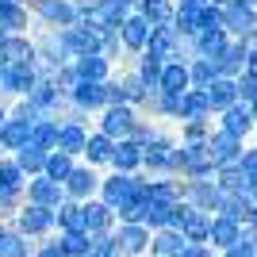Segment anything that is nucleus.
Listing matches in <instances>:
<instances>
[{"instance_id":"6e6d98bb","label":"nucleus","mask_w":257,"mask_h":257,"mask_svg":"<svg viewBox=\"0 0 257 257\" xmlns=\"http://www.w3.org/2000/svg\"><path fill=\"white\" fill-rule=\"evenodd\" d=\"M8 123V100H0V127Z\"/></svg>"},{"instance_id":"0e129e2a","label":"nucleus","mask_w":257,"mask_h":257,"mask_svg":"<svg viewBox=\"0 0 257 257\" xmlns=\"http://www.w3.org/2000/svg\"><path fill=\"white\" fill-rule=\"evenodd\" d=\"M253 142H257V127H253Z\"/></svg>"},{"instance_id":"473e14b6","label":"nucleus","mask_w":257,"mask_h":257,"mask_svg":"<svg viewBox=\"0 0 257 257\" xmlns=\"http://www.w3.org/2000/svg\"><path fill=\"white\" fill-rule=\"evenodd\" d=\"M192 119H215L204 88H188L181 96V115H177V123H192Z\"/></svg>"},{"instance_id":"4be33fe9","label":"nucleus","mask_w":257,"mask_h":257,"mask_svg":"<svg viewBox=\"0 0 257 257\" xmlns=\"http://www.w3.org/2000/svg\"><path fill=\"white\" fill-rule=\"evenodd\" d=\"M31 131H35V123H27V119H16L8 111V123L0 127V154H16V150H23L27 142H31Z\"/></svg>"},{"instance_id":"09e8293b","label":"nucleus","mask_w":257,"mask_h":257,"mask_svg":"<svg viewBox=\"0 0 257 257\" xmlns=\"http://www.w3.org/2000/svg\"><path fill=\"white\" fill-rule=\"evenodd\" d=\"M31 257H65V253H62V246H58L54 238H46V242H39V246H35Z\"/></svg>"},{"instance_id":"864d4df0","label":"nucleus","mask_w":257,"mask_h":257,"mask_svg":"<svg viewBox=\"0 0 257 257\" xmlns=\"http://www.w3.org/2000/svg\"><path fill=\"white\" fill-rule=\"evenodd\" d=\"M177 8H188V12H200V8H207V0H173Z\"/></svg>"},{"instance_id":"7c9ffc66","label":"nucleus","mask_w":257,"mask_h":257,"mask_svg":"<svg viewBox=\"0 0 257 257\" xmlns=\"http://www.w3.org/2000/svg\"><path fill=\"white\" fill-rule=\"evenodd\" d=\"M135 12H139L150 27H173L177 4H173V0H135Z\"/></svg>"},{"instance_id":"bb28decb","label":"nucleus","mask_w":257,"mask_h":257,"mask_svg":"<svg viewBox=\"0 0 257 257\" xmlns=\"http://www.w3.org/2000/svg\"><path fill=\"white\" fill-rule=\"evenodd\" d=\"M204 92H207V104H211V115H223V111H230L238 104V85L230 77H215Z\"/></svg>"},{"instance_id":"72a5a7b5","label":"nucleus","mask_w":257,"mask_h":257,"mask_svg":"<svg viewBox=\"0 0 257 257\" xmlns=\"http://www.w3.org/2000/svg\"><path fill=\"white\" fill-rule=\"evenodd\" d=\"M85 230L88 234H111L115 230V211L104 207L100 200H88L85 204Z\"/></svg>"},{"instance_id":"9b49d317","label":"nucleus","mask_w":257,"mask_h":257,"mask_svg":"<svg viewBox=\"0 0 257 257\" xmlns=\"http://www.w3.org/2000/svg\"><path fill=\"white\" fill-rule=\"evenodd\" d=\"M62 35V46L69 58H92V54H104V35H96L92 27H85V23H77V27H69V31H58Z\"/></svg>"},{"instance_id":"7ed1b4c3","label":"nucleus","mask_w":257,"mask_h":257,"mask_svg":"<svg viewBox=\"0 0 257 257\" xmlns=\"http://www.w3.org/2000/svg\"><path fill=\"white\" fill-rule=\"evenodd\" d=\"M173 154H177V135L169 127H158V135L142 146V173L146 177H173Z\"/></svg>"},{"instance_id":"412c9836","label":"nucleus","mask_w":257,"mask_h":257,"mask_svg":"<svg viewBox=\"0 0 257 257\" xmlns=\"http://www.w3.org/2000/svg\"><path fill=\"white\" fill-rule=\"evenodd\" d=\"M111 154H115V142L92 127L88 146H85V154H81V165H88V169H96V173H100V169H111Z\"/></svg>"},{"instance_id":"13d9d810","label":"nucleus","mask_w":257,"mask_h":257,"mask_svg":"<svg viewBox=\"0 0 257 257\" xmlns=\"http://www.w3.org/2000/svg\"><path fill=\"white\" fill-rule=\"evenodd\" d=\"M207 4H215V8H226V4H234V0H207Z\"/></svg>"},{"instance_id":"4d7b16f0","label":"nucleus","mask_w":257,"mask_h":257,"mask_svg":"<svg viewBox=\"0 0 257 257\" xmlns=\"http://www.w3.org/2000/svg\"><path fill=\"white\" fill-rule=\"evenodd\" d=\"M242 8H249V12H257V0H238Z\"/></svg>"},{"instance_id":"2f4dec72","label":"nucleus","mask_w":257,"mask_h":257,"mask_svg":"<svg viewBox=\"0 0 257 257\" xmlns=\"http://www.w3.org/2000/svg\"><path fill=\"white\" fill-rule=\"evenodd\" d=\"M215 184H219V192H223V196H249V192H253V181H249L238 165L215 169Z\"/></svg>"},{"instance_id":"4468645a","label":"nucleus","mask_w":257,"mask_h":257,"mask_svg":"<svg viewBox=\"0 0 257 257\" xmlns=\"http://www.w3.org/2000/svg\"><path fill=\"white\" fill-rule=\"evenodd\" d=\"M184 204L196 207V211H204V215H219L223 192H219L215 177H207V181H184Z\"/></svg>"},{"instance_id":"3c124183","label":"nucleus","mask_w":257,"mask_h":257,"mask_svg":"<svg viewBox=\"0 0 257 257\" xmlns=\"http://www.w3.org/2000/svg\"><path fill=\"white\" fill-rule=\"evenodd\" d=\"M184 257H219L207 242H196V246H184Z\"/></svg>"},{"instance_id":"423d86ee","label":"nucleus","mask_w":257,"mask_h":257,"mask_svg":"<svg viewBox=\"0 0 257 257\" xmlns=\"http://www.w3.org/2000/svg\"><path fill=\"white\" fill-rule=\"evenodd\" d=\"M12 230H20L23 238H31V242H43V238H50L58 226H54V211H46V207H31L23 204L20 211L12 215Z\"/></svg>"},{"instance_id":"c85d7f7f","label":"nucleus","mask_w":257,"mask_h":257,"mask_svg":"<svg viewBox=\"0 0 257 257\" xmlns=\"http://www.w3.org/2000/svg\"><path fill=\"white\" fill-rule=\"evenodd\" d=\"M54 226H58V234H88L85 230V204L62 200L58 211H54Z\"/></svg>"},{"instance_id":"bf43d9fd","label":"nucleus","mask_w":257,"mask_h":257,"mask_svg":"<svg viewBox=\"0 0 257 257\" xmlns=\"http://www.w3.org/2000/svg\"><path fill=\"white\" fill-rule=\"evenodd\" d=\"M246 107H249V111H253V115H257V92H253V100H249Z\"/></svg>"},{"instance_id":"6e6552de","label":"nucleus","mask_w":257,"mask_h":257,"mask_svg":"<svg viewBox=\"0 0 257 257\" xmlns=\"http://www.w3.org/2000/svg\"><path fill=\"white\" fill-rule=\"evenodd\" d=\"M39 65H8L4 77H0V100H27L31 96V88L39 85Z\"/></svg>"},{"instance_id":"49530a36","label":"nucleus","mask_w":257,"mask_h":257,"mask_svg":"<svg viewBox=\"0 0 257 257\" xmlns=\"http://www.w3.org/2000/svg\"><path fill=\"white\" fill-rule=\"evenodd\" d=\"M238 169L246 173L249 181H253V188H257V142H246V150L238 158Z\"/></svg>"},{"instance_id":"8fccbe9b","label":"nucleus","mask_w":257,"mask_h":257,"mask_svg":"<svg viewBox=\"0 0 257 257\" xmlns=\"http://www.w3.org/2000/svg\"><path fill=\"white\" fill-rule=\"evenodd\" d=\"M219 257H257V246H246V242H238V246L223 249Z\"/></svg>"},{"instance_id":"f8f14e48","label":"nucleus","mask_w":257,"mask_h":257,"mask_svg":"<svg viewBox=\"0 0 257 257\" xmlns=\"http://www.w3.org/2000/svg\"><path fill=\"white\" fill-rule=\"evenodd\" d=\"M111 238H115L119 257H146L154 234H150V226H142V223H115Z\"/></svg>"},{"instance_id":"5fc2aeb1","label":"nucleus","mask_w":257,"mask_h":257,"mask_svg":"<svg viewBox=\"0 0 257 257\" xmlns=\"http://www.w3.org/2000/svg\"><path fill=\"white\" fill-rule=\"evenodd\" d=\"M246 77H253V81H257V58H246Z\"/></svg>"},{"instance_id":"a878e982","label":"nucleus","mask_w":257,"mask_h":257,"mask_svg":"<svg viewBox=\"0 0 257 257\" xmlns=\"http://www.w3.org/2000/svg\"><path fill=\"white\" fill-rule=\"evenodd\" d=\"M73 73H77V81L104 85V81H111V77H115V65L107 62L104 54H92V58H77V62H73Z\"/></svg>"},{"instance_id":"5701e85b","label":"nucleus","mask_w":257,"mask_h":257,"mask_svg":"<svg viewBox=\"0 0 257 257\" xmlns=\"http://www.w3.org/2000/svg\"><path fill=\"white\" fill-rule=\"evenodd\" d=\"M223 31L230 35V39H246L249 31H257V12L242 8V4H226L223 8Z\"/></svg>"},{"instance_id":"4c0bfd02","label":"nucleus","mask_w":257,"mask_h":257,"mask_svg":"<svg viewBox=\"0 0 257 257\" xmlns=\"http://www.w3.org/2000/svg\"><path fill=\"white\" fill-rule=\"evenodd\" d=\"M12 161H16V165H20V173L31 181V177H43V169H46V150H39V146H31V142H27L23 150L12 154Z\"/></svg>"},{"instance_id":"ddd939ff","label":"nucleus","mask_w":257,"mask_h":257,"mask_svg":"<svg viewBox=\"0 0 257 257\" xmlns=\"http://www.w3.org/2000/svg\"><path fill=\"white\" fill-rule=\"evenodd\" d=\"M119 46H123V54H131V58H139V54H146V46H150V35L154 27L146 20H142L139 12H131L127 20L119 23Z\"/></svg>"},{"instance_id":"680f3d73","label":"nucleus","mask_w":257,"mask_h":257,"mask_svg":"<svg viewBox=\"0 0 257 257\" xmlns=\"http://www.w3.org/2000/svg\"><path fill=\"white\" fill-rule=\"evenodd\" d=\"M249 200H253V207H257V188H253V192H249Z\"/></svg>"},{"instance_id":"e433bc0d","label":"nucleus","mask_w":257,"mask_h":257,"mask_svg":"<svg viewBox=\"0 0 257 257\" xmlns=\"http://www.w3.org/2000/svg\"><path fill=\"white\" fill-rule=\"evenodd\" d=\"M35 253V242L23 238L20 230H12L8 223L0 226V257H31Z\"/></svg>"},{"instance_id":"79ce46f5","label":"nucleus","mask_w":257,"mask_h":257,"mask_svg":"<svg viewBox=\"0 0 257 257\" xmlns=\"http://www.w3.org/2000/svg\"><path fill=\"white\" fill-rule=\"evenodd\" d=\"M131 69H135V73H139V77H142V81H146L150 88H158V81H161V69H165V62H161V58H154V54H139Z\"/></svg>"},{"instance_id":"dca6fc26","label":"nucleus","mask_w":257,"mask_h":257,"mask_svg":"<svg viewBox=\"0 0 257 257\" xmlns=\"http://www.w3.org/2000/svg\"><path fill=\"white\" fill-rule=\"evenodd\" d=\"M211 219H215V215H204V211H196V207H188V204L177 207V230H181V238L188 242V246L207 242V234H211Z\"/></svg>"},{"instance_id":"603ef678","label":"nucleus","mask_w":257,"mask_h":257,"mask_svg":"<svg viewBox=\"0 0 257 257\" xmlns=\"http://www.w3.org/2000/svg\"><path fill=\"white\" fill-rule=\"evenodd\" d=\"M242 43V50H246V58H257V31H249L246 39H238Z\"/></svg>"},{"instance_id":"b1692460","label":"nucleus","mask_w":257,"mask_h":257,"mask_svg":"<svg viewBox=\"0 0 257 257\" xmlns=\"http://www.w3.org/2000/svg\"><path fill=\"white\" fill-rule=\"evenodd\" d=\"M111 173H123V177L142 173V142H135V139L115 142V154H111Z\"/></svg>"},{"instance_id":"f3484780","label":"nucleus","mask_w":257,"mask_h":257,"mask_svg":"<svg viewBox=\"0 0 257 257\" xmlns=\"http://www.w3.org/2000/svg\"><path fill=\"white\" fill-rule=\"evenodd\" d=\"M242 150H246V142H238V139H230V135H223L219 127H215V131H211V139H207V158H211V169L238 165Z\"/></svg>"},{"instance_id":"a18cd8bd","label":"nucleus","mask_w":257,"mask_h":257,"mask_svg":"<svg viewBox=\"0 0 257 257\" xmlns=\"http://www.w3.org/2000/svg\"><path fill=\"white\" fill-rule=\"evenodd\" d=\"M207 31H223V8H215V4L200 8V35Z\"/></svg>"},{"instance_id":"f03ea898","label":"nucleus","mask_w":257,"mask_h":257,"mask_svg":"<svg viewBox=\"0 0 257 257\" xmlns=\"http://www.w3.org/2000/svg\"><path fill=\"white\" fill-rule=\"evenodd\" d=\"M31 12V31H69L81 23V8L77 0H27Z\"/></svg>"},{"instance_id":"ea45409f","label":"nucleus","mask_w":257,"mask_h":257,"mask_svg":"<svg viewBox=\"0 0 257 257\" xmlns=\"http://www.w3.org/2000/svg\"><path fill=\"white\" fill-rule=\"evenodd\" d=\"M58 123H62V119H39L35 131H31V146L54 154V150H58Z\"/></svg>"},{"instance_id":"69168bd1","label":"nucleus","mask_w":257,"mask_h":257,"mask_svg":"<svg viewBox=\"0 0 257 257\" xmlns=\"http://www.w3.org/2000/svg\"><path fill=\"white\" fill-rule=\"evenodd\" d=\"M0 226H4V219H0Z\"/></svg>"},{"instance_id":"052dcab7","label":"nucleus","mask_w":257,"mask_h":257,"mask_svg":"<svg viewBox=\"0 0 257 257\" xmlns=\"http://www.w3.org/2000/svg\"><path fill=\"white\" fill-rule=\"evenodd\" d=\"M4 69H8V62H4V58H0V77H4Z\"/></svg>"},{"instance_id":"9d476101","label":"nucleus","mask_w":257,"mask_h":257,"mask_svg":"<svg viewBox=\"0 0 257 257\" xmlns=\"http://www.w3.org/2000/svg\"><path fill=\"white\" fill-rule=\"evenodd\" d=\"M88 135H92L88 119H81V115H65L62 123H58V150L69 154L73 161H81V154H85V146H88Z\"/></svg>"},{"instance_id":"1a4fd4ad","label":"nucleus","mask_w":257,"mask_h":257,"mask_svg":"<svg viewBox=\"0 0 257 257\" xmlns=\"http://www.w3.org/2000/svg\"><path fill=\"white\" fill-rule=\"evenodd\" d=\"M100 177H104V173H96V169H88V165L77 161L73 173H69L65 184H62L65 200H73V204H88V200H96V196H100Z\"/></svg>"},{"instance_id":"de8ad7c7","label":"nucleus","mask_w":257,"mask_h":257,"mask_svg":"<svg viewBox=\"0 0 257 257\" xmlns=\"http://www.w3.org/2000/svg\"><path fill=\"white\" fill-rule=\"evenodd\" d=\"M234 85H238V104H249V100H253V92H257V81L242 73V77L234 81Z\"/></svg>"},{"instance_id":"a211bd4d","label":"nucleus","mask_w":257,"mask_h":257,"mask_svg":"<svg viewBox=\"0 0 257 257\" xmlns=\"http://www.w3.org/2000/svg\"><path fill=\"white\" fill-rule=\"evenodd\" d=\"M62 200H65L62 184L46 181V177H31V181H27V188H23V204H31V207L58 211V204H62Z\"/></svg>"},{"instance_id":"f704fd0d","label":"nucleus","mask_w":257,"mask_h":257,"mask_svg":"<svg viewBox=\"0 0 257 257\" xmlns=\"http://www.w3.org/2000/svg\"><path fill=\"white\" fill-rule=\"evenodd\" d=\"M230 43H234V39H230L226 31H207V35H196V39H192L196 58H207V62H219Z\"/></svg>"},{"instance_id":"37998d69","label":"nucleus","mask_w":257,"mask_h":257,"mask_svg":"<svg viewBox=\"0 0 257 257\" xmlns=\"http://www.w3.org/2000/svg\"><path fill=\"white\" fill-rule=\"evenodd\" d=\"M215 77H219L215 62H207V58H192V62H188V81H192V88H207Z\"/></svg>"},{"instance_id":"393cba45","label":"nucleus","mask_w":257,"mask_h":257,"mask_svg":"<svg viewBox=\"0 0 257 257\" xmlns=\"http://www.w3.org/2000/svg\"><path fill=\"white\" fill-rule=\"evenodd\" d=\"M238 242H242V223L226 219V215H215L211 219V234H207V246H211L215 253H223V249L238 246Z\"/></svg>"},{"instance_id":"58836bf2","label":"nucleus","mask_w":257,"mask_h":257,"mask_svg":"<svg viewBox=\"0 0 257 257\" xmlns=\"http://www.w3.org/2000/svg\"><path fill=\"white\" fill-rule=\"evenodd\" d=\"M215 119H192V123H177V142L181 146H200V142L211 139Z\"/></svg>"},{"instance_id":"a19ab883","label":"nucleus","mask_w":257,"mask_h":257,"mask_svg":"<svg viewBox=\"0 0 257 257\" xmlns=\"http://www.w3.org/2000/svg\"><path fill=\"white\" fill-rule=\"evenodd\" d=\"M73 165H77V161L69 158V154L54 150V154H46V169H43V177H46V181H54V184H65V177L73 173Z\"/></svg>"},{"instance_id":"c9c22d12","label":"nucleus","mask_w":257,"mask_h":257,"mask_svg":"<svg viewBox=\"0 0 257 257\" xmlns=\"http://www.w3.org/2000/svg\"><path fill=\"white\" fill-rule=\"evenodd\" d=\"M184 242L181 230H158V234L150 238V249H146V257H184Z\"/></svg>"},{"instance_id":"c03bdc74","label":"nucleus","mask_w":257,"mask_h":257,"mask_svg":"<svg viewBox=\"0 0 257 257\" xmlns=\"http://www.w3.org/2000/svg\"><path fill=\"white\" fill-rule=\"evenodd\" d=\"M54 242L62 246L65 257H88L92 253V234H58Z\"/></svg>"},{"instance_id":"e2e57ef3","label":"nucleus","mask_w":257,"mask_h":257,"mask_svg":"<svg viewBox=\"0 0 257 257\" xmlns=\"http://www.w3.org/2000/svg\"><path fill=\"white\" fill-rule=\"evenodd\" d=\"M4 39H8V35H4V31H0V43H4Z\"/></svg>"},{"instance_id":"cd10ccee","label":"nucleus","mask_w":257,"mask_h":257,"mask_svg":"<svg viewBox=\"0 0 257 257\" xmlns=\"http://www.w3.org/2000/svg\"><path fill=\"white\" fill-rule=\"evenodd\" d=\"M0 58L8 65H35V39L31 35H8L0 43Z\"/></svg>"},{"instance_id":"20e7f679","label":"nucleus","mask_w":257,"mask_h":257,"mask_svg":"<svg viewBox=\"0 0 257 257\" xmlns=\"http://www.w3.org/2000/svg\"><path fill=\"white\" fill-rule=\"evenodd\" d=\"M31 39H35V65H39V73H43V77H54L58 69L73 65V58L65 54L62 35H58V31H31Z\"/></svg>"},{"instance_id":"0eeeda50","label":"nucleus","mask_w":257,"mask_h":257,"mask_svg":"<svg viewBox=\"0 0 257 257\" xmlns=\"http://www.w3.org/2000/svg\"><path fill=\"white\" fill-rule=\"evenodd\" d=\"M107 85V81H104ZM104 85H92V81H77L73 92H69V115H81V119H96L100 111L107 107V88Z\"/></svg>"},{"instance_id":"2eb2a0df","label":"nucleus","mask_w":257,"mask_h":257,"mask_svg":"<svg viewBox=\"0 0 257 257\" xmlns=\"http://www.w3.org/2000/svg\"><path fill=\"white\" fill-rule=\"evenodd\" d=\"M215 127L223 131V135H230V139H238V142H249L253 139V127H257V115L246 104H234L230 111L215 115Z\"/></svg>"},{"instance_id":"f257e3e1","label":"nucleus","mask_w":257,"mask_h":257,"mask_svg":"<svg viewBox=\"0 0 257 257\" xmlns=\"http://www.w3.org/2000/svg\"><path fill=\"white\" fill-rule=\"evenodd\" d=\"M104 207L111 211H123L131 204H146V173H135V177H123V173H104L100 177V196Z\"/></svg>"},{"instance_id":"aec40b11","label":"nucleus","mask_w":257,"mask_h":257,"mask_svg":"<svg viewBox=\"0 0 257 257\" xmlns=\"http://www.w3.org/2000/svg\"><path fill=\"white\" fill-rule=\"evenodd\" d=\"M115 81H119V92H123V104L135 107V111H142V107H146V100L158 92V88H150L139 73H135V69H119Z\"/></svg>"},{"instance_id":"6ab92c4d","label":"nucleus","mask_w":257,"mask_h":257,"mask_svg":"<svg viewBox=\"0 0 257 257\" xmlns=\"http://www.w3.org/2000/svg\"><path fill=\"white\" fill-rule=\"evenodd\" d=\"M146 204H165V207L184 204V181H177V177H146Z\"/></svg>"},{"instance_id":"39448f33","label":"nucleus","mask_w":257,"mask_h":257,"mask_svg":"<svg viewBox=\"0 0 257 257\" xmlns=\"http://www.w3.org/2000/svg\"><path fill=\"white\" fill-rule=\"evenodd\" d=\"M139 119H142V111H135V107H127V104H115V107H104L92 127H96L100 135H107L111 142H123V139L135 135Z\"/></svg>"},{"instance_id":"c756f323","label":"nucleus","mask_w":257,"mask_h":257,"mask_svg":"<svg viewBox=\"0 0 257 257\" xmlns=\"http://www.w3.org/2000/svg\"><path fill=\"white\" fill-rule=\"evenodd\" d=\"M188 88H192V81H188V62H165V69H161V81H158V92L184 96Z\"/></svg>"}]
</instances>
